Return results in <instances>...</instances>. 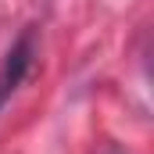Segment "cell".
Masks as SVG:
<instances>
[{"instance_id":"cell-1","label":"cell","mask_w":154,"mask_h":154,"mask_svg":"<svg viewBox=\"0 0 154 154\" xmlns=\"http://www.w3.org/2000/svg\"><path fill=\"white\" fill-rule=\"evenodd\" d=\"M32 61H36V32L25 29L22 36L11 43V50L4 54V65H0V108L11 100V93L25 82V75L32 72Z\"/></svg>"}]
</instances>
